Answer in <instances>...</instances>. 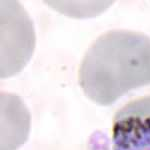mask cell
Listing matches in <instances>:
<instances>
[{
	"mask_svg": "<svg viewBox=\"0 0 150 150\" xmlns=\"http://www.w3.org/2000/svg\"><path fill=\"white\" fill-rule=\"evenodd\" d=\"M84 94L101 106L150 84V37L115 29L100 35L88 48L78 72Z\"/></svg>",
	"mask_w": 150,
	"mask_h": 150,
	"instance_id": "cell-1",
	"label": "cell"
},
{
	"mask_svg": "<svg viewBox=\"0 0 150 150\" xmlns=\"http://www.w3.org/2000/svg\"><path fill=\"white\" fill-rule=\"evenodd\" d=\"M35 47L32 20L17 1H1V78L17 74Z\"/></svg>",
	"mask_w": 150,
	"mask_h": 150,
	"instance_id": "cell-2",
	"label": "cell"
},
{
	"mask_svg": "<svg viewBox=\"0 0 150 150\" xmlns=\"http://www.w3.org/2000/svg\"><path fill=\"white\" fill-rule=\"evenodd\" d=\"M113 150H150V95L125 104L112 124Z\"/></svg>",
	"mask_w": 150,
	"mask_h": 150,
	"instance_id": "cell-3",
	"label": "cell"
}]
</instances>
